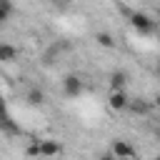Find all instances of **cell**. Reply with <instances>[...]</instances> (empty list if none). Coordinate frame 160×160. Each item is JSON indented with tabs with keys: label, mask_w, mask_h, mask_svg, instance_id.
Here are the masks:
<instances>
[{
	"label": "cell",
	"mask_w": 160,
	"mask_h": 160,
	"mask_svg": "<svg viewBox=\"0 0 160 160\" xmlns=\"http://www.w3.org/2000/svg\"><path fill=\"white\" fill-rule=\"evenodd\" d=\"M155 160H160V152H158V155H155Z\"/></svg>",
	"instance_id": "cell-18"
},
{
	"label": "cell",
	"mask_w": 160,
	"mask_h": 160,
	"mask_svg": "<svg viewBox=\"0 0 160 160\" xmlns=\"http://www.w3.org/2000/svg\"><path fill=\"white\" fill-rule=\"evenodd\" d=\"M100 160H118V158H115V155L108 150V152H102V155H100Z\"/></svg>",
	"instance_id": "cell-14"
},
{
	"label": "cell",
	"mask_w": 160,
	"mask_h": 160,
	"mask_svg": "<svg viewBox=\"0 0 160 160\" xmlns=\"http://www.w3.org/2000/svg\"><path fill=\"white\" fill-rule=\"evenodd\" d=\"M12 15V2L10 0H0V22H5Z\"/></svg>",
	"instance_id": "cell-11"
},
{
	"label": "cell",
	"mask_w": 160,
	"mask_h": 160,
	"mask_svg": "<svg viewBox=\"0 0 160 160\" xmlns=\"http://www.w3.org/2000/svg\"><path fill=\"white\" fill-rule=\"evenodd\" d=\"M15 55H18V50H15L12 45L0 42V62H12V60H15Z\"/></svg>",
	"instance_id": "cell-9"
},
{
	"label": "cell",
	"mask_w": 160,
	"mask_h": 160,
	"mask_svg": "<svg viewBox=\"0 0 160 160\" xmlns=\"http://www.w3.org/2000/svg\"><path fill=\"white\" fill-rule=\"evenodd\" d=\"M128 105H130V98H128L125 90H110V98H108V108L110 110L122 112V110H128Z\"/></svg>",
	"instance_id": "cell-4"
},
{
	"label": "cell",
	"mask_w": 160,
	"mask_h": 160,
	"mask_svg": "<svg viewBox=\"0 0 160 160\" xmlns=\"http://www.w3.org/2000/svg\"><path fill=\"white\" fill-rule=\"evenodd\" d=\"M130 25H132V30L140 32V35H152L155 28H158V20H152V18L145 15V12H132V15H130Z\"/></svg>",
	"instance_id": "cell-1"
},
{
	"label": "cell",
	"mask_w": 160,
	"mask_h": 160,
	"mask_svg": "<svg viewBox=\"0 0 160 160\" xmlns=\"http://www.w3.org/2000/svg\"><path fill=\"white\" fill-rule=\"evenodd\" d=\"M155 75H158V78H160V62H158V65H155Z\"/></svg>",
	"instance_id": "cell-16"
},
{
	"label": "cell",
	"mask_w": 160,
	"mask_h": 160,
	"mask_svg": "<svg viewBox=\"0 0 160 160\" xmlns=\"http://www.w3.org/2000/svg\"><path fill=\"white\" fill-rule=\"evenodd\" d=\"M5 115H10V112H8V102L0 98V118H5Z\"/></svg>",
	"instance_id": "cell-13"
},
{
	"label": "cell",
	"mask_w": 160,
	"mask_h": 160,
	"mask_svg": "<svg viewBox=\"0 0 160 160\" xmlns=\"http://www.w3.org/2000/svg\"><path fill=\"white\" fill-rule=\"evenodd\" d=\"M25 100H28V105L40 108V105L45 102V92H42L40 88H30V90H28V95H25Z\"/></svg>",
	"instance_id": "cell-6"
},
{
	"label": "cell",
	"mask_w": 160,
	"mask_h": 160,
	"mask_svg": "<svg viewBox=\"0 0 160 160\" xmlns=\"http://www.w3.org/2000/svg\"><path fill=\"white\" fill-rule=\"evenodd\" d=\"M28 155H40V140H38V142H32V145L28 148Z\"/></svg>",
	"instance_id": "cell-12"
},
{
	"label": "cell",
	"mask_w": 160,
	"mask_h": 160,
	"mask_svg": "<svg viewBox=\"0 0 160 160\" xmlns=\"http://www.w3.org/2000/svg\"><path fill=\"white\" fill-rule=\"evenodd\" d=\"M155 105H158V108H160V92H158V95H155Z\"/></svg>",
	"instance_id": "cell-15"
},
{
	"label": "cell",
	"mask_w": 160,
	"mask_h": 160,
	"mask_svg": "<svg viewBox=\"0 0 160 160\" xmlns=\"http://www.w3.org/2000/svg\"><path fill=\"white\" fill-rule=\"evenodd\" d=\"M128 110H130V112H135V115H148V112H150V102H148V100H142V98H138V100H130Z\"/></svg>",
	"instance_id": "cell-8"
},
{
	"label": "cell",
	"mask_w": 160,
	"mask_h": 160,
	"mask_svg": "<svg viewBox=\"0 0 160 160\" xmlns=\"http://www.w3.org/2000/svg\"><path fill=\"white\" fill-rule=\"evenodd\" d=\"M125 85H128V75L122 70H115L110 75V90H125Z\"/></svg>",
	"instance_id": "cell-7"
},
{
	"label": "cell",
	"mask_w": 160,
	"mask_h": 160,
	"mask_svg": "<svg viewBox=\"0 0 160 160\" xmlns=\"http://www.w3.org/2000/svg\"><path fill=\"white\" fill-rule=\"evenodd\" d=\"M62 155V145L58 140H40V158H58Z\"/></svg>",
	"instance_id": "cell-5"
},
{
	"label": "cell",
	"mask_w": 160,
	"mask_h": 160,
	"mask_svg": "<svg viewBox=\"0 0 160 160\" xmlns=\"http://www.w3.org/2000/svg\"><path fill=\"white\" fill-rule=\"evenodd\" d=\"M110 152L118 158V160H132L135 158V148L128 142V140H112V145H110Z\"/></svg>",
	"instance_id": "cell-3"
},
{
	"label": "cell",
	"mask_w": 160,
	"mask_h": 160,
	"mask_svg": "<svg viewBox=\"0 0 160 160\" xmlns=\"http://www.w3.org/2000/svg\"><path fill=\"white\" fill-rule=\"evenodd\" d=\"M158 22H160V10H158Z\"/></svg>",
	"instance_id": "cell-17"
},
{
	"label": "cell",
	"mask_w": 160,
	"mask_h": 160,
	"mask_svg": "<svg viewBox=\"0 0 160 160\" xmlns=\"http://www.w3.org/2000/svg\"><path fill=\"white\" fill-rule=\"evenodd\" d=\"M95 42H98L100 48H108V50L115 48V38H112L110 32H98V35H95Z\"/></svg>",
	"instance_id": "cell-10"
},
{
	"label": "cell",
	"mask_w": 160,
	"mask_h": 160,
	"mask_svg": "<svg viewBox=\"0 0 160 160\" xmlns=\"http://www.w3.org/2000/svg\"><path fill=\"white\" fill-rule=\"evenodd\" d=\"M82 90H85V85H82L80 75L70 72V75H65V78H62V92H65L68 98H78Z\"/></svg>",
	"instance_id": "cell-2"
}]
</instances>
